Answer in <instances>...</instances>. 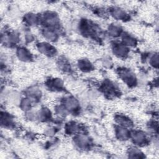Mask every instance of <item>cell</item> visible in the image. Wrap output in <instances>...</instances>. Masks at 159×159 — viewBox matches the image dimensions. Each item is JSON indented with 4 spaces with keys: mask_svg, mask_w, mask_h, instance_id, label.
Masks as SVG:
<instances>
[{
    "mask_svg": "<svg viewBox=\"0 0 159 159\" xmlns=\"http://www.w3.org/2000/svg\"><path fill=\"white\" fill-rule=\"evenodd\" d=\"M122 79L129 85L135 84V78L134 75L128 70H123L120 72Z\"/></svg>",
    "mask_w": 159,
    "mask_h": 159,
    "instance_id": "cell-1",
    "label": "cell"
},
{
    "mask_svg": "<svg viewBox=\"0 0 159 159\" xmlns=\"http://www.w3.org/2000/svg\"><path fill=\"white\" fill-rule=\"evenodd\" d=\"M38 48L40 52L47 55H52L55 52V49L50 44L47 43H40Z\"/></svg>",
    "mask_w": 159,
    "mask_h": 159,
    "instance_id": "cell-2",
    "label": "cell"
},
{
    "mask_svg": "<svg viewBox=\"0 0 159 159\" xmlns=\"http://www.w3.org/2000/svg\"><path fill=\"white\" fill-rule=\"evenodd\" d=\"M113 51L114 53H115L116 55L120 57H125L127 53V48L124 44L115 45L113 48Z\"/></svg>",
    "mask_w": 159,
    "mask_h": 159,
    "instance_id": "cell-3",
    "label": "cell"
},
{
    "mask_svg": "<svg viewBox=\"0 0 159 159\" xmlns=\"http://www.w3.org/2000/svg\"><path fill=\"white\" fill-rule=\"evenodd\" d=\"M116 120L119 124V125H121L123 127H130L132 125V122L129 118L126 117L125 116H117L116 118Z\"/></svg>",
    "mask_w": 159,
    "mask_h": 159,
    "instance_id": "cell-4",
    "label": "cell"
},
{
    "mask_svg": "<svg viewBox=\"0 0 159 159\" xmlns=\"http://www.w3.org/2000/svg\"><path fill=\"white\" fill-rule=\"evenodd\" d=\"M132 139H133L134 142L139 145H141L142 143H144L146 140L145 135H144V134L140 131L135 132L132 136Z\"/></svg>",
    "mask_w": 159,
    "mask_h": 159,
    "instance_id": "cell-5",
    "label": "cell"
},
{
    "mask_svg": "<svg viewBox=\"0 0 159 159\" xmlns=\"http://www.w3.org/2000/svg\"><path fill=\"white\" fill-rule=\"evenodd\" d=\"M65 106L66 109L73 111L77 109L78 106V103L75 99L73 98H69L65 101Z\"/></svg>",
    "mask_w": 159,
    "mask_h": 159,
    "instance_id": "cell-6",
    "label": "cell"
},
{
    "mask_svg": "<svg viewBox=\"0 0 159 159\" xmlns=\"http://www.w3.org/2000/svg\"><path fill=\"white\" fill-rule=\"evenodd\" d=\"M112 15L114 16V17H115L116 19H124L126 18L127 17V14L126 12L123 11L121 9L119 8H115L112 9Z\"/></svg>",
    "mask_w": 159,
    "mask_h": 159,
    "instance_id": "cell-7",
    "label": "cell"
},
{
    "mask_svg": "<svg viewBox=\"0 0 159 159\" xmlns=\"http://www.w3.org/2000/svg\"><path fill=\"white\" fill-rule=\"evenodd\" d=\"M117 129V130L116 131V135L119 139L125 140L129 137V131L124 127H118Z\"/></svg>",
    "mask_w": 159,
    "mask_h": 159,
    "instance_id": "cell-8",
    "label": "cell"
},
{
    "mask_svg": "<svg viewBox=\"0 0 159 159\" xmlns=\"http://www.w3.org/2000/svg\"><path fill=\"white\" fill-rule=\"evenodd\" d=\"M30 54L25 48H19L17 51V56L21 60L28 61L30 59Z\"/></svg>",
    "mask_w": 159,
    "mask_h": 159,
    "instance_id": "cell-9",
    "label": "cell"
},
{
    "mask_svg": "<svg viewBox=\"0 0 159 159\" xmlns=\"http://www.w3.org/2000/svg\"><path fill=\"white\" fill-rule=\"evenodd\" d=\"M78 66H79V68L84 71H89L92 68L91 63L87 60H83L80 61Z\"/></svg>",
    "mask_w": 159,
    "mask_h": 159,
    "instance_id": "cell-10",
    "label": "cell"
},
{
    "mask_svg": "<svg viewBox=\"0 0 159 159\" xmlns=\"http://www.w3.org/2000/svg\"><path fill=\"white\" fill-rule=\"evenodd\" d=\"M75 142L76 145H78L79 147H84L88 145L89 142V140L86 136L80 135L76 139Z\"/></svg>",
    "mask_w": 159,
    "mask_h": 159,
    "instance_id": "cell-11",
    "label": "cell"
},
{
    "mask_svg": "<svg viewBox=\"0 0 159 159\" xmlns=\"http://www.w3.org/2000/svg\"><path fill=\"white\" fill-rule=\"evenodd\" d=\"M120 28L117 25H111L109 28V32L111 35L114 37L118 36L120 34Z\"/></svg>",
    "mask_w": 159,
    "mask_h": 159,
    "instance_id": "cell-12",
    "label": "cell"
},
{
    "mask_svg": "<svg viewBox=\"0 0 159 159\" xmlns=\"http://www.w3.org/2000/svg\"><path fill=\"white\" fill-rule=\"evenodd\" d=\"M57 34L52 29H47L44 31L45 37L49 40H53L56 39Z\"/></svg>",
    "mask_w": 159,
    "mask_h": 159,
    "instance_id": "cell-13",
    "label": "cell"
},
{
    "mask_svg": "<svg viewBox=\"0 0 159 159\" xmlns=\"http://www.w3.org/2000/svg\"><path fill=\"white\" fill-rule=\"evenodd\" d=\"M123 42H124V45L125 44V45H129V46H134L135 44V39L129 35H125L124 37Z\"/></svg>",
    "mask_w": 159,
    "mask_h": 159,
    "instance_id": "cell-14",
    "label": "cell"
},
{
    "mask_svg": "<svg viewBox=\"0 0 159 159\" xmlns=\"http://www.w3.org/2000/svg\"><path fill=\"white\" fill-rule=\"evenodd\" d=\"M25 20L29 23V24H33V23H35L36 22V17L34 15V14H28L25 17Z\"/></svg>",
    "mask_w": 159,
    "mask_h": 159,
    "instance_id": "cell-15",
    "label": "cell"
}]
</instances>
